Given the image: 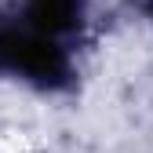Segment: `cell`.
<instances>
[{"label": "cell", "instance_id": "6da1fadb", "mask_svg": "<svg viewBox=\"0 0 153 153\" xmlns=\"http://www.w3.org/2000/svg\"><path fill=\"white\" fill-rule=\"evenodd\" d=\"M0 73L15 76L29 88H62L73 76V62L62 40L26 26L22 18L0 22Z\"/></svg>", "mask_w": 153, "mask_h": 153}, {"label": "cell", "instance_id": "7a4b0ae2", "mask_svg": "<svg viewBox=\"0 0 153 153\" xmlns=\"http://www.w3.org/2000/svg\"><path fill=\"white\" fill-rule=\"evenodd\" d=\"M18 18L66 44L84 22V0H22Z\"/></svg>", "mask_w": 153, "mask_h": 153}]
</instances>
